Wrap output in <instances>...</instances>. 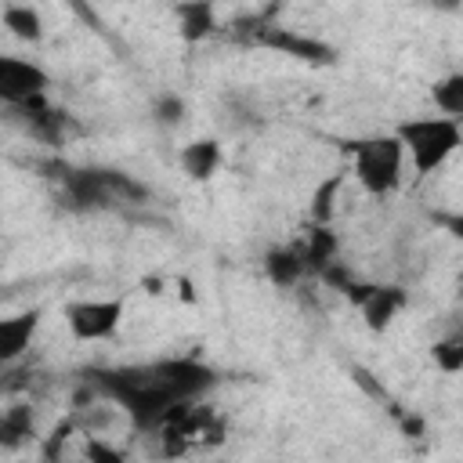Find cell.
I'll return each instance as SVG.
<instances>
[{"label": "cell", "mask_w": 463, "mask_h": 463, "mask_svg": "<svg viewBox=\"0 0 463 463\" xmlns=\"http://www.w3.org/2000/svg\"><path fill=\"white\" fill-rule=\"evenodd\" d=\"M394 137L402 141V152H405V163L412 166V174L430 177L463 145V127L456 116H441V112L438 116H412V119L398 123Z\"/></svg>", "instance_id": "cell-1"}, {"label": "cell", "mask_w": 463, "mask_h": 463, "mask_svg": "<svg viewBox=\"0 0 463 463\" xmlns=\"http://www.w3.org/2000/svg\"><path fill=\"white\" fill-rule=\"evenodd\" d=\"M351 177L369 195H391L405 181V152L394 134L362 137L351 145Z\"/></svg>", "instance_id": "cell-2"}, {"label": "cell", "mask_w": 463, "mask_h": 463, "mask_svg": "<svg viewBox=\"0 0 463 463\" xmlns=\"http://www.w3.org/2000/svg\"><path fill=\"white\" fill-rule=\"evenodd\" d=\"M123 311H127L123 297H83L65 307V326L72 340L98 344V340H109L123 326Z\"/></svg>", "instance_id": "cell-3"}, {"label": "cell", "mask_w": 463, "mask_h": 463, "mask_svg": "<svg viewBox=\"0 0 463 463\" xmlns=\"http://www.w3.org/2000/svg\"><path fill=\"white\" fill-rule=\"evenodd\" d=\"M47 90V72L18 54H0V101L4 105H18L29 109L33 101H40Z\"/></svg>", "instance_id": "cell-4"}, {"label": "cell", "mask_w": 463, "mask_h": 463, "mask_svg": "<svg viewBox=\"0 0 463 463\" xmlns=\"http://www.w3.org/2000/svg\"><path fill=\"white\" fill-rule=\"evenodd\" d=\"M354 300H358V311H362L365 326L376 329V333H383L394 322V315L402 311L405 293L394 289V286H365V293H358Z\"/></svg>", "instance_id": "cell-5"}, {"label": "cell", "mask_w": 463, "mask_h": 463, "mask_svg": "<svg viewBox=\"0 0 463 463\" xmlns=\"http://www.w3.org/2000/svg\"><path fill=\"white\" fill-rule=\"evenodd\" d=\"M40 329V311H18V315H0V362H14L29 351L33 336Z\"/></svg>", "instance_id": "cell-6"}, {"label": "cell", "mask_w": 463, "mask_h": 463, "mask_svg": "<svg viewBox=\"0 0 463 463\" xmlns=\"http://www.w3.org/2000/svg\"><path fill=\"white\" fill-rule=\"evenodd\" d=\"M174 22H177V36L184 43H203L217 25L213 0H177L174 4Z\"/></svg>", "instance_id": "cell-7"}, {"label": "cell", "mask_w": 463, "mask_h": 463, "mask_svg": "<svg viewBox=\"0 0 463 463\" xmlns=\"http://www.w3.org/2000/svg\"><path fill=\"white\" fill-rule=\"evenodd\" d=\"M221 159H224V152H221V141H213V137H195L177 156L188 181H210L221 170Z\"/></svg>", "instance_id": "cell-8"}, {"label": "cell", "mask_w": 463, "mask_h": 463, "mask_svg": "<svg viewBox=\"0 0 463 463\" xmlns=\"http://www.w3.org/2000/svg\"><path fill=\"white\" fill-rule=\"evenodd\" d=\"M0 25L14 36V40H22V43H40L43 40V14L33 7V4H7L4 11H0Z\"/></svg>", "instance_id": "cell-9"}, {"label": "cell", "mask_w": 463, "mask_h": 463, "mask_svg": "<svg viewBox=\"0 0 463 463\" xmlns=\"http://www.w3.org/2000/svg\"><path fill=\"white\" fill-rule=\"evenodd\" d=\"M304 253L300 250H293V246H275V250H268V257H264V271H268V279L275 282V286H297L300 282V275H304Z\"/></svg>", "instance_id": "cell-10"}, {"label": "cell", "mask_w": 463, "mask_h": 463, "mask_svg": "<svg viewBox=\"0 0 463 463\" xmlns=\"http://www.w3.org/2000/svg\"><path fill=\"white\" fill-rule=\"evenodd\" d=\"M344 181H347V174H333V177H326V181L315 188V195H311V217H315L318 224H326V221L336 213V199H340V192H344Z\"/></svg>", "instance_id": "cell-11"}, {"label": "cell", "mask_w": 463, "mask_h": 463, "mask_svg": "<svg viewBox=\"0 0 463 463\" xmlns=\"http://www.w3.org/2000/svg\"><path fill=\"white\" fill-rule=\"evenodd\" d=\"M434 109L441 116H456V119L463 116V76L459 72L434 83Z\"/></svg>", "instance_id": "cell-12"}, {"label": "cell", "mask_w": 463, "mask_h": 463, "mask_svg": "<svg viewBox=\"0 0 463 463\" xmlns=\"http://www.w3.org/2000/svg\"><path fill=\"white\" fill-rule=\"evenodd\" d=\"M300 253H304V264H311V268H326V264L336 257V235H333L326 224H318V228L307 235V246H304Z\"/></svg>", "instance_id": "cell-13"}, {"label": "cell", "mask_w": 463, "mask_h": 463, "mask_svg": "<svg viewBox=\"0 0 463 463\" xmlns=\"http://www.w3.org/2000/svg\"><path fill=\"white\" fill-rule=\"evenodd\" d=\"M29 434H33V412H29L25 405L7 409V412L0 416V441H4V445H18V441L29 438Z\"/></svg>", "instance_id": "cell-14"}, {"label": "cell", "mask_w": 463, "mask_h": 463, "mask_svg": "<svg viewBox=\"0 0 463 463\" xmlns=\"http://www.w3.org/2000/svg\"><path fill=\"white\" fill-rule=\"evenodd\" d=\"M434 362L441 373H459L463 369V340L459 336H445L434 344Z\"/></svg>", "instance_id": "cell-15"}, {"label": "cell", "mask_w": 463, "mask_h": 463, "mask_svg": "<svg viewBox=\"0 0 463 463\" xmlns=\"http://www.w3.org/2000/svg\"><path fill=\"white\" fill-rule=\"evenodd\" d=\"M181 112H184V101H181V98H174V94L159 98V105H156V119H159V123H177V119H181Z\"/></svg>", "instance_id": "cell-16"}]
</instances>
